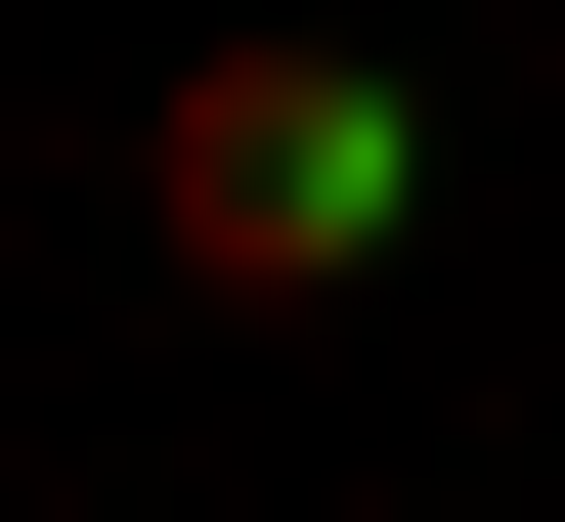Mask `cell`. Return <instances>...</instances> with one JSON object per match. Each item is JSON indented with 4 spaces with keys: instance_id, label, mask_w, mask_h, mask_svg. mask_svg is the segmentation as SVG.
Returning a JSON list of instances; mask_svg holds the SVG:
<instances>
[{
    "instance_id": "obj_1",
    "label": "cell",
    "mask_w": 565,
    "mask_h": 522,
    "mask_svg": "<svg viewBox=\"0 0 565 522\" xmlns=\"http://www.w3.org/2000/svg\"><path fill=\"white\" fill-rule=\"evenodd\" d=\"M392 219H435V87L392 44H174L131 87V262L174 305H392Z\"/></svg>"
}]
</instances>
